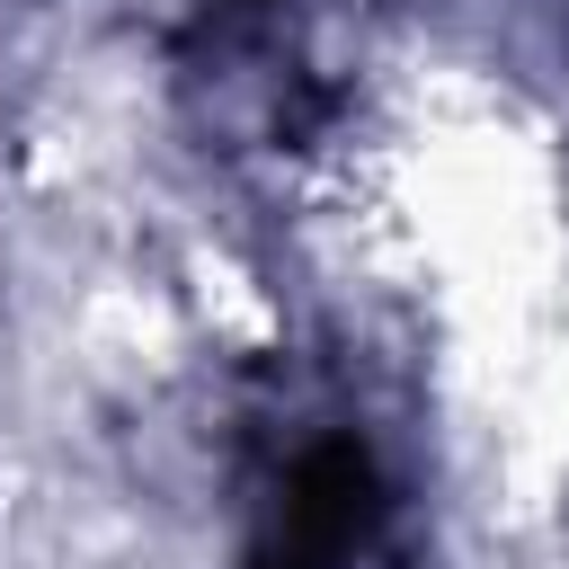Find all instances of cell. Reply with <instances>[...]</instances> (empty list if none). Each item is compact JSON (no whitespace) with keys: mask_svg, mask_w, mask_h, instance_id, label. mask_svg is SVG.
I'll return each instance as SVG.
<instances>
[{"mask_svg":"<svg viewBox=\"0 0 569 569\" xmlns=\"http://www.w3.org/2000/svg\"><path fill=\"white\" fill-rule=\"evenodd\" d=\"M258 569H391V489L365 445L320 436L284 462Z\"/></svg>","mask_w":569,"mask_h":569,"instance_id":"cell-1","label":"cell"}]
</instances>
